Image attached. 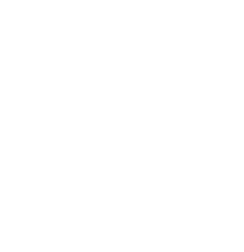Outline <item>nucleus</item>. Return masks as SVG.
Returning <instances> with one entry per match:
<instances>
[]
</instances>
